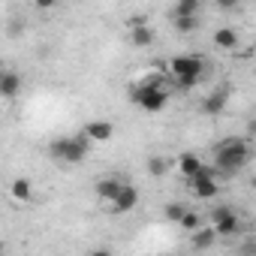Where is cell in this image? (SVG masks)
I'll return each mask as SVG.
<instances>
[{"instance_id":"cell-1","label":"cell","mask_w":256,"mask_h":256,"mask_svg":"<svg viewBox=\"0 0 256 256\" xmlns=\"http://www.w3.org/2000/svg\"><path fill=\"white\" fill-rule=\"evenodd\" d=\"M253 151H250V139L244 136H229V139H220L214 145V172L217 175H235L241 172L247 163H250Z\"/></svg>"},{"instance_id":"cell-2","label":"cell","mask_w":256,"mask_h":256,"mask_svg":"<svg viewBox=\"0 0 256 256\" xmlns=\"http://www.w3.org/2000/svg\"><path fill=\"white\" fill-rule=\"evenodd\" d=\"M202 72H205V60L202 58H196V54H178V58H172L169 60V76L178 82V88H193L199 78H202Z\"/></svg>"},{"instance_id":"cell-3","label":"cell","mask_w":256,"mask_h":256,"mask_svg":"<svg viewBox=\"0 0 256 256\" xmlns=\"http://www.w3.org/2000/svg\"><path fill=\"white\" fill-rule=\"evenodd\" d=\"M88 148H90V142H88L84 136H70V139H54V142L48 145V151H52V157H54V160H60V163H82V160L88 157Z\"/></svg>"},{"instance_id":"cell-4","label":"cell","mask_w":256,"mask_h":256,"mask_svg":"<svg viewBox=\"0 0 256 256\" xmlns=\"http://www.w3.org/2000/svg\"><path fill=\"white\" fill-rule=\"evenodd\" d=\"M130 100L139 102L145 112H163L169 106V90L166 88H148V84H136L130 90Z\"/></svg>"},{"instance_id":"cell-5","label":"cell","mask_w":256,"mask_h":256,"mask_svg":"<svg viewBox=\"0 0 256 256\" xmlns=\"http://www.w3.org/2000/svg\"><path fill=\"white\" fill-rule=\"evenodd\" d=\"M208 220H211V229H214V235H217V238H232V235H238V229H241L238 214H235L229 205L214 208V211L208 214Z\"/></svg>"},{"instance_id":"cell-6","label":"cell","mask_w":256,"mask_h":256,"mask_svg":"<svg viewBox=\"0 0 256 256\" xmlns=\"http://www.w3.org/2000/svg\"><path fill=\"white\" fill-rule=\"evenodd\" d=\"M190 187H193V193H196V199H211V196H217V172L211 169V166H202L193 178H190Z\"/></svg>"},{"instance_id":"cell-7","label":"cell","mask_w":256,"mask_h":256,"mask_svg":"<svg viewBox=\"0 0 256 256\" xmlns=\"http://www.w3.org/2000/svg\"><path fill=\"white\" fill-rule=\"evenodd\" d=\"M136 202H139V190L133 187V184H120V190H118V196L106 205L112 214H126V211H133L136 208Z\"/></svg>"},{"instance_id":"cell-8","label":"cell","mask_w":256,"mask_h":256,"mask_svg":"<svg viewBox=\"0 0 256 256\" xmlns=\"http://www.w3.org/2000/svg\"><path fill=\"white\" fill-rule=\"evenodd\" d=\"M82 136H84L90 145H102V142H108V139L114 136V126H112V120L96 118V120H88V126H84Z\"/></svg>"},{"instance_id":"cell-9","label":"cell","mask_w":256,"mask_h":256,"mask_svg":"<svg viewBox=\"0 0 256 256\" xmlns=\"http://www.w3.org/2000/svg\"><path fill=\"white\" fill-rule=\"evenodd\" d=\"M130 42H133L136 48H148V46L154 42V30L148 28L145 18H133V22H130Z\"/></svg>"},{"instance_id":"cell-10","label":"cell","mask_w":256,"mask_h":256,"mask_svg":"<svg viewBox=\"0 0 256 256\" xmlns=\"http://www.w3.org/2000/svg\"><path fill=\"white\" fill-rule=\"evenodd\" d=\"M226 100H229V88L223 84V88H217L214 94H208V96L202 100V112H205V114H220V112L226 108Z\"/></svg>"},{"instance_id":"cell-11","label":"cell","mask_w":256,"mask_h":256,"mask_svg":"<svg viewBox=\"0 0 256 256\" xmlns=\"http://www.w3.org/2000/svg\"><path fill=\"white\" fill-rule=\"evenodd\" d=\"M120 184H124L120 178H112V175H108V178H100V181H96V187H94V193L100 196V202H106V205H108V202H112V199L118 196V190H120Z\"/></svg>"},{"instance_id":"cell-12","label":"cell","mask_w":256,"mask_h":256,"mask_svg":"<svg viewBox=\"0 0 256 256\" xmlns=\"http://www.w3.org/2000/svg\"><path fill=\"white\" fill-rule=\"evenodd\" d=\"M18 94H22V76H18L16 70H6L4 78H0V96H4V100H12V96H18Z\"/></svg>"},{"instance_id":"cell-13","label":"cell","mask_w":256,"mask_h":256,"mask_svg":"<svg viewBox=\"0 0 256 256\" xmlns=\"http://www.w3.org/2000/svg\"><path fill=\"white\" fill-rule=\"evenodd\" d=\"M214 46L223 48V52H232V48H238V34L232 28H217L214 30Z\"/></svg>"},{"instance_id":"cell-14","label":"cell","mask_w":256,"mask_h":256,"mask_svg":"<svg viewBox=\"0 0 256 256\" xmlns=\"http://www.w3.org/2000/svg\"><path fill=\"white\" fill-rule=\"evenodd\" d=\"M10 196H12L16 202H30V199H34V184H30L28 178H16V181L10 184Z\"/></svg>"},{"instance_id":"cell-15","label":"cell","mask_w":256,"mask_h":256,"mask_svg":"<svg viewBox=\"0 0 256 256\" xmlns=\"http://www.w3.org/2000/svg\"><path fill=\"white\" fill-rule=\"evenodd\" d=\"M202 166H205V163H202L196 154H181V157H178V172H181L187 181H190V178H193V175H196Z\"/></svg>"},{"instance_id":"cell-16","label":"cell","mask_w":256,"mask_h":256,"mask_svg":"<svg viewBox=\"0 0 256 256\" xmlns=\"http://www.w3.org/2000/svg\"><path fill=\"white\" fill-rule=\"evenodd\" d=\"M214 241H217L214 229H211V226H199V229L193 232V241H190V244H193V250H208Z\"/></svg>"},{"instance_id":"cell-17","label":"cell","mask_w":256,"mask_h":256,"mask_svg":"<svg viewBox=\"0 0 256 256\" xmlns=\"http://www.w3.org/2000/svg\"><path fill=\"white\" fill-rule=\"evenodd\" d=\"M199 0H178L175 4V18H196Z\"/></svg>"},{"instance_id":"cell-18","label":"cell","mask_w":256,"mask_h":256,"mask_svg":"<svg viewBox=\"0 0 256 256\" xmlns=\"http://www.w3.org/2000/svg\"><path fill=\"white\" fill-rule=\"evenodd\" d=\"M169 166H172V160H166V157H148V175H154V178H163L169 172Z\"/></svg>"},{"instance_id":"cell-19","label":"cell","mask_w":256,"mask_h":256,"mask_svg":"<svg viewBox=\"0 0 256 256\" xmlns=\"http://www.w3.org/2000/svg\"><path fill=\"white\" fill-rule=\"evenodd\" d=\"M178 223H181L184 229H190V232H196V229L202 226V214H199V211H190V208H187V211H184V217H181Z\"/></svg>"},{"instance_id":"cell-20","label":"cell","mask_w":256,"mask_h":256,"mask_svg":"<svg viewBox=\"0 0 256 256\" xmlns=\"http://www.w3.org/2000/svg\"><path fill=\"white\" fill-rule=\"evenodd\" d=\"M184 211H187V208H184L181 202H169V205L163 208V217H166V220H172V223H178V220L184 217Z\"/></svg>"},{"instance_id":"cell-21","label":"cell","mask_w":256,"mask_h":256,"mask_svg":"<svg viewBox=\"0 0 256 256\" xmlns=\"http://www.w3.org/2000/svg\"><path fill=\"white\" fill-rule=\"evenodd\" d=\"M196 28H199L196 18H175V30H181V34H193Z\"/></svg>"},{"instance_id":"cell-22","label":"cell","mask_w":256,"mask_h":256,"mask_svg":"<svg viewBox=\"0 0 256 256\" xmlns=\"http://www.w3.org/2000/svg\"><path fill=\"white\" fill-rule=\"evenodd\" d=\"M6 30H10V36H18L24 28H22V22H10V28H6Z\"/></svg>"},{"instance_id":"cell-23","label":"cell","mask_w":256,"mask_h":256,"mask_svg":"<svg viewBox=\"0 0 256 256\" xmlns=\"http://www.w3.org/2000/svg\"><path fill=\"white\" fill-rule=\"evenodd\" d=\"M90 256H114V253L106 250V247H96V250H90Z\"/></svg>"},{"instance_id":"cell-24","label":"cell","mask_w":256,"mask_h":256,"mask_svg":"<svg viewBox=\"0 0 256 256\" xmlns=\"http://www.w3.org/2000/svg\"><path fill=\"white\" fill-rule=\"evenodd\" d=\"M4 72H6V70H4V64H0V78H4Z\"/></svg>"},{"instance_id":"cell-25","label":"cell","mask_w":256,"mask_h":256,"mask_svg":"<svg viewBox=\"0 0 256 256\" xmlns=\"http://www.w3.org/2000/svg\"><path fill=\"white\" fill-rule=\"evenodd\" d=\"M0 256H4V247H0Z\"/></svg>"}]
</instances>
